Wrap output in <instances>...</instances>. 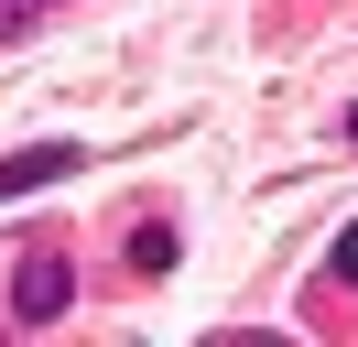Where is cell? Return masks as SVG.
<instances>
[{
  "label": "cell",
  "mask_w": 358,
  "mask_h": 347,
  "mask_svg": "<svg viewBox=\"0 0 358 347\" xmlns=\"http://www.w3.org/2000/svg\"><path fill=\"white\" fill-rule=\"evenodd\" d=\"M348 141H358V108H348Z\"/></svg>",
  "instance_id": "6"
},
{
  "label": "cell",
  "mask_w": 358,
  "mask_h": 347,
  "mask_svg": "<svg viewBox=\"0 0 358 347\" xmlns=\"http://www.w3.org/2000/svg\"><path fill=\"white\" fill-rule=\"evenodd\" d=\"M66 304H76V271H66L55 250H33L22 271H11V315H22V325H55Z\"/></svg>",
  "instance_id": "1"
},
{
  "label": "cell",
  "mask_w": 358,
  "mask_h": 347,
  "mask_svg": "<svg viewBox=\"0 0 358 347\" xmlns=\"http://www.w3.org/2000/svg\"><path fill=\"white\" fill-rule=\"evenodd\" d=\"M326 260H336V282H358V228H336V250H326Z\"/></svg>",
  "instance_id": "4"
},
{
  "label": "cell",
  "mask_w": 358,
  "mask_h": 347,
  "mask_svg": "<svg viewBox=\"0 0 358 347\" xmlns=\"http://www.w3.org/2000/svg\"><path fill=\"white\" fill-rule=\"evenodd\" d=\"M22 22H33V0H0V33H22Z\"/></svg>",
  "instance_id": "5"
},
{
  "label": "cell",
  "mask_w": 358,
  "mask_h": 347,
  "mask_svg": "<svg viewBox=\"0 0 358 347\" xmlns=\"http://www.w3.org/2000/svg\"><path fill=\"white\" fill-rule=\"evenodd\" d=\"M131 271H141V282L174 271V228H131Z\"/></svg>",
  "instance_id": "3"
},
{
  "label": "cell",
  "mask_w": 358,
  "mask_h": 347,
  "mask_svg": "<svg viewBox=\"0 0 358 347\" xmlns=\"http://www.w3.org/2000/svg\"><path fill=\"white\" fill-rule=\"evenodd\" d=\"M55 174H87V152H76V141H33V152H0V206H11V195H33V185H55Z\"/></svg>",
  "instance_id": "2"
}]
</instances>
